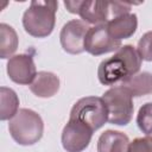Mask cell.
Instances as JSON below:
<instances>
[{"label":"cell","instance_id":"7a4b0ae2","mask_svg":"<svg viewBox=\"0 0 152 152\" xmlns=\"http://www.w3.org/2000/svg\"><path fill=\"white\" fill-rule=\"evenodd\" d=\"M58 2L53 0H33L23 14L24 30L34 38H45L55 28Z\"/></svg>","mask_w":152,"mask_h":152},{"label":"cell","instance_id":"4fadbf2b","mask_svg":"<svg viewBox=\"0 0 152 152\" xmlns=\"http://www.w3.org/2000/svg\"><path fill=\"white\" fill-rule=\"evenodd\" d=\"M129 139L120 132L107 129L97 139V152H128Z\"/></svg>","mask_w":152,"mask_h":152},{"label":"cell","instance_id":"d6986e66","mask_svg":"<svg viewBox=\"0 0 152 152\" xmlns=\"http://www.w3.org/2000/svg\"><path fill=\"white\" fill-rule=\"evenodd\" d=\"M128 152H152V135L135 138L129 142Z\"/></svg>","mask_w":152,"mask_h":152},{"label":"cell","instance_id":"6da1fadb","mask_svg":"<svg viewBox=\"0 0 152 152\" xmlns=\"http://www.w3.org/2000/svg\"><path fill=\"white\" fill-rule=\"evenodd\" d=\"M141 57L133 45L121 46L114 56L103 59L97 69V77L103 86L120 84L137 75L141 66Z\"/></svg>","mask_w":152,"mask_h":152},{"label":"cell","instance_id":"5bb4252c","mask_svg":"<svg viewBox=\"0 0 152 152\" xmlns=\"http://www.w3.org/2000/svg\"><path fill=\"white\" fill-rule=\"evenodd\" d=\"M119 86L125 87L133 97L152 94V74L147 71L139 72L124 81Z\"/></svg>","mask_w":152,"mask_h":152},{"label":"cell","instance_id":"ba28073f","mask_svg":"<svg viewBox=\"0 0 152 152\" xmlns=\"http://www.w3.org/2000/svg\"><path fill=\"white\" fill-rule=\"evenodd\" d=\"M88 25L80 20H69L61 30L59 42L63 50L71 55H78L84 51V39L88 32Z\"/></svg>","mask_w":152,"mask_h":152},{"label":"cell","instance_id":"ffe728a7","mask_svg":"<svg viewBox=\"0 0 152 152\" xmlns=\"http://www.w3.org/2000/svg\"><path fill=\"white\" fill-rule=\"evenodd\" d=\"M81 0H68V1H64V6L66 7V10L70 12V13H74V14H78V10H80V6H81Z\"/></svg>","mask_w":152,"mask_h":152},{"label":"cell","instance_id":"2e32d148","mask_svg":"<svg viewBox=\"0 0 152 152\" xmlns=\"http://www.w3.org/2000/svg\"><path fill=\"white\" fill-rule=\"evenodd\" d=\"M19 44L18 34L15 30L8 24H0V57L2 59L11 58L17 51Z\"/></svg>","mask_w":152,"mask_h":152},{"label":"cell","instance_id":"52a82bcc","mask_svg":"<svg viewBox=\"0 0 152 152\" xmlns=\"http://www.w3.org/2000/svg\"><path fill=\"white\" fill-rule=\"evenodd\" d=\"M121 48V42L112 38L108 32L107 24L95 25L89 27L84 39V51L93 56H101L108 52L118 51Z\"/></svg>","mask_w":152,"mask_h":152},{"label":"cell","instance_id":"9c48e42d","mask_svg":"<svg viewBox=\"0 0 152 152\" xmlns=\"http://www.w3.org/2000/svg\"><path fill=\"white\" fill-rule=\"evenodd\" d=\"M7 75L18 84H31L37 75L33 55L19 53L12 56L7 62Z\"/></svg>","mask_w":152,"mask_h":152},{"label":"cell","instance_id":"5b68a950","mask_svg":"<svg viewBox=\"0 0 152 152\" xmlns=\"http://www.w3.org/2000/svg\"><path fill=\"white\" fill-rule=\"evenodd\" d=\"M69 118L78 120L96 131L108 121V110L102 97L86 96L72 106Z\"/></svg>","mask_w":152,"mask_h":152},{"label":"cell","instance_id":"30bf717a","mask_svg":"<svg viewBox=\"0 0 152 152\" xmlns=\"http://www.w3.org/2000/svg\"><path fill=\"white\" fill-rule=\"evenodd\" d=\"M78 15L86 24H94V26L107 24L112 19V1H82Z\"/></svg>","mask_w":152,"mask_h":152},{"label":"cell","instance_id":"8fae6325","mask_svg":"<svg viewBox=\"0 0 152 152\" xmlns=\"http://www.w3.org/2000/svg\"><path fill=\"white\" fill-rule=\"evenodd\" d=\"M138 27V18L134 13H125L110 19L107 23V28L112 38L122 40L131 38Z\"/></svg>","mask_w":152,"mask_h":152},{"label":"cell","instance_id":"e0dca14e","mask_svg":"<svg viewBox=\"0 0 152 152\" xmlns=\"http://www.w3.org/2000/svg\"><path fill=\"white\" fill-rule=\"evenodd\" d=\"M137 125L139 129L146 135L152 134V102H146L139 108Z\"/></svg>","mask_w":152,"mask_h":152},{"label":"cell","instance_id":"9a60e30c","mask_svg":"<svg viewBox=\"0 0 152 152\" xmlns=\"http://www.w3.org/2000/svg\"><path fill=\"white\" fill-rule=\"evenodd\" d=\"M19 110V97L17 93L7 87L0 88V119L11 120Z\"/></svg>","mask_w":152,"mask_h":152},{"label":"cell","instance_id":"3957f363","mask_svg":"<svg viewBox=\"0 0 152 152\" xmlns=\"http://www.w3.org/2000/svg\"><path fill=\"white\" fill-rule=\"evenodd\" d=\"M8 131L12 139L23 146L38 142L44 133V122L38 113L28 108H20L10 120Z\"/></svg>","mask_w":152,"mask_h":152},{"label":"cell","instance_id":"8992f818","mask_svg":"<svg viewBox=\"0 0 152 152\" xmlns=\"http://www.w3.org/2000/svg\"><path fill=\"white\" fill-rule=\"evenodd\" d=\"M94 131L86 124L70 119L62 131V146L66 152H82L91 140Z\"/></svg>","mask_w":152,"mask_h":152},{"label":"cell","instance_id":"277c9868","mask_svg":"<svg viewBox=\"0 0 152 152\" xmlns=\"http://www.w3.org/2000/svg\"><path fill=\"white\" fill-rule=\"evenodd\" d=\"M102 100L108 110V122L118 126H126L131 122L133 116V96L122 86L109 88L103 95Z\"/></svg>","mask_w":152,"mask_h":152},{"label":"cell","instance_id":"7c38bea8","mask_svg":"<svg viewBox=\"0 0 152 152\" xmlns=\"http://www.w3.org/2000/svg\"><path fill=\"white\" fill-rule=\"evenodd\" d=\"M30 90L38 97H52L59 90V78L53 72L39 71L30 84Z\"/></svg>","mask_w":152,"mask_h":152},{"label":"cell","instance_id":"ac0fdd59","mask_svg":"<svg viewBox=\"0 0 152 152\" xmlns=\"http://www.w3.org/2000/svg\"><path fill=\"white\" fill-rule=\"evenodd\" d=\"M137 50L141 59L152 62V31H147L141 36V38L138 42Z\"/></svg>","mask_w":152,"mask_h":152}]
</instances>
